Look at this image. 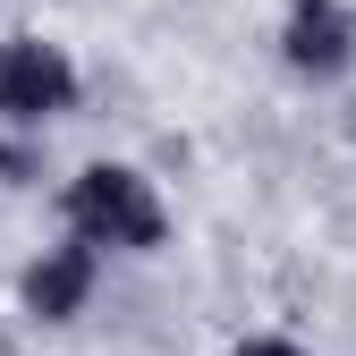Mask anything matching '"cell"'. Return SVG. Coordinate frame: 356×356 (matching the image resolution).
Returning <instances> with one entry per match:
<instances>
[{
	"label": "cell",
	"mask_w": 356,
	"mask_h": 356,
	"mask_svg": "<svg viewBox=\"0 0 356 356\" xmlns=\"http://www.w3.org/2000/svg\"><path fill=\"white\" fill-rule=\"evenodd\" d=\"M238 356H305V348H289V339H246Z\"/></svg>",
	"instance_id": "5"
},
{
	"label": "cell",
	"mask_w": 356,
	"mask_h": 356,
	"mask_svg": "<svg viewBox=\"0 0 356 356\" xmlns=\"http://www.w3.org/2000/svg\"><path fill=\"white\" fill-rule=\"evenodd\" d=\"M85 289H94V246H76V238L51 246V254L26 272V305H34L42 323H68L76 305H85Z\"/></svg>",
	"instance_id": "4"
},
{
	"label": "cell",
	"mask_w": 356,
	"mask_h": 356,
	"mask_svg": "<svg viewBox=\"0 0 356 356\" xmlns=\"http://www.w3.org/2000/svg\"><path fill=\"white\" fill-rule=\"evenodd\" d=\"M348 127H356V111H348Z\"/></svg>",
	"instance_id": "6"
},
{
	"label": "cell",
	"mask_w": 356,
	"mask_h": 356,
	"mask_svg": "<svg viewBox=\"0 0 356 356\" xmlns=\"http://www.w3.org/2000/svg\"><path fill=\"white\" fill-rule=\"evenodd\" d=\"M60 111H76L68 51H60V42H34V34L0 42V119H9V127H42Z\"/></svg>",
	"instance_id": "2"
},
{
	"label": "cell",
	"mask_w": 356,
	"mask_h": 356,
	"mask_svg": "<svg viewBox=\"0 0 356 356\" xmlns=\"http://www.w3.org/2000/svg\"><path fill=\"white\" fill-rule=\"evenodd\" d=\"M161 195H153V178L145 170H127V161H94V170H76V187H68V238L76 246H119V254H145L161 246Z\"/></svg>",
	"instance_id": "1"
},
{
	"label": "cell",
	"mask_w": 356,
	"mask_h": 356,
	"mask_svg": "<svg viewBox=\"0 0 356 356\" xmlns=\"http://www.w3.org/2000/svg\"><path fill=\"white\" fill-rule=\"evenodd\" d=\"M289 68L297 76H339L348 60H356V34H348V17L331 9V0H297V17H289Z\"/></svg>",
	"instance_id": "3"
}]
</instances>
